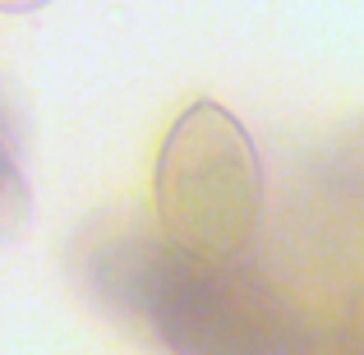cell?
Returning <instances> with one entry per match:
<instances>
[{"mask_svg": "<svg viewBox=\"0 0 364 355\" xmlns=\"http://www.w3.org/2000/svg\"><path fill=\"white\" fill-rule=\"evenodd\" d=\"M70 267L92 304L171 355H295L286 300L235 258H194L143 217L102 213L74 235Z\"/></svg>", "mask_w": 364, "mask_h": 355, "instance_id": "1", "label": "cell"}, {"mask_svg": "<svg viewBox=\"0 0 364 355\" xmlns=\"http://www.w3.org/2000/svg\"><path fill=\"white\" fill-rule=\"evenodd\" d=\"M263 157L245 124L217 102L180 111L152 171L161 235L194 258H240L263 222Z\"/></svg>", "mask_w": 364, "mask_h": 355, "instance_id": "2", "label": "cell"}, {"mask_svg": "<svg viewBox=\"0 0 364 355\" xmlns=\"http://www.w3.org/2000/svg\"><path fill=\"white\" fill-rule=\"evenodd\" d=\"M33 217V185L23 166V111L0 79V245L14 240Z\"/></svg>", "mask_w": 364, "mask_h": 355, "instance_id": "3", "label": "cell"}, {"mask_svg": "<svg viewBox=\"0 0 364 355\" xmlns=\"http://www.w3.org/2000/svg\"><path fill=\"white\" fill-rule=\"evenodd\" d=\"M328 355H364V291H360V300L350 304L346 323H341V337Z\"/></svg>", "mask_w": 364, "mask_h": 355, "instance_id": "4", "label": "cell"}, {"mask_svg": "<svg viewBox=\"0 0 364 355\" xmlns=\"http://www.w3.org/2000/svg\"><path fill=\"white\" fill-rule=\"evenodd\" d=\"M46 0H0V9H9V14H28V9H42Z\"/></svg>", "mask_w": 364, "mask_h": 355, "instance_id": "5", "label": "cell"}]
</instances>
